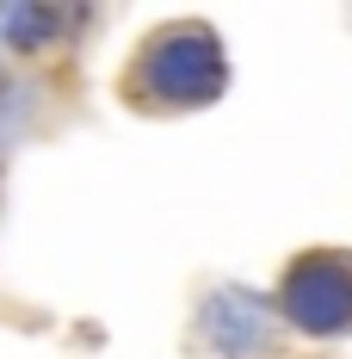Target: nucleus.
<instances>
[{
  "instance_id": "f257e3e1",
  "label": "nucleus",
  "mask_w": 352,
  "mask_h": 359,
  "mask_svg": "<svg viewBox=\"0 0 352 359\" xmlns=\"http://www.w3.org/2000/svg\"><path fill=\"white\" fill-rule=\"evenodd\" d=\"M352 273H340L334 260H316V266H303L297 279H290V316L303 328H340L352 323Z\"/></svg>"
}]
</instances>
